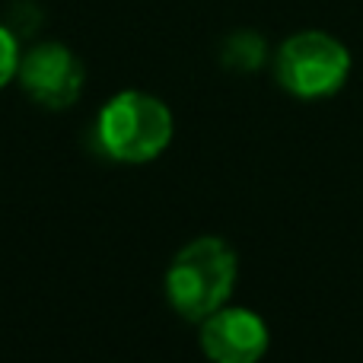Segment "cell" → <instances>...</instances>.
Wrapping results in <instances>:
<instances>
[{"instance_id":"cell-4","label":"cell","mask_w":363,"mask_h":363,"mask_svg":"<svg viewBox=\"0 0 363 363\" xmlns=\"http://www.w3.org/2000/svg\"><path fill=\"white\" fill-rule=\"evenodd\" d=\"M16 80L32 102L51 108V112H61L80 99L83 83H86V67L67 45L38 42L19 57Z\"/></svg>"},{"instance_id":"cell-7","label":"cell","mask_w":363,"mask_h":363,"mask_svg":"<svg viewBox=\"0 0 363 363\" xmlns=\"http://www.w3.org/2000/svg\"><path fill=\"white\" fill-rule=\"evenodd\" d=\"M19 57H23V51H19V35L6 23H0V89L16 80Z\"/></svg>"},{"instance_id":"cell-3","label":"cell","mask_w":363,"mask_h":363,"mask_svg":"<svg viewBox=\"0 0 363 363\" xmlns=\"http://www.w3.org/2000/svg\"><path fill=\"white\" fill-rule=\"evenodd\" d=\"M351 77V51L322 29H303L284 38L274 55V80L294 99L315 102L341 93Z\"/></svg>"},{"instance_id":"cell-5","label":"cell","mask_w":363,"mask_h":363,"mask_svg":"<svg viewBox=\"0 0 363 363\" xmlns=\"http://www.w3.org/2000/svg\"><path fill=\"white\" fill-rule=\"evenodd\" d=\"M198 345L211 363H258L268 354V322L245 306H220L198 322Z\"/></svg>"},{"instance_id":"cell-1","label":"cell","mask_w":363,"mask_h":363,"mask_svg":"<svg viewBox=\"0 0 363 363\" xmlns=\"http://www.w3.org/2000/svg\"><path fill=\"white\" fill-rule=\"evenodd\" d=\"M239 281V255L226 239L198 236L176 252L166 268V303L188 322H201L226 306Z\"/></svg>"},{"instance_id":"cell-2","label":"cell","mask_w":363,"mask_h":363,"mask_svg":"<svg viewBox=\"0 0 363 363\" xmlns=\"http://www.w3.org/2000/svg\"><path fill=\"white\" fill-rule=\"evenodd\" d=\"M176 134V118L163 99L140 89H121L102 106L96 140L108 160L128 166L153 163L163 157Z\"/></svg>"},{"instance_id":"cell-6","label":"cell","mask_w":363,"mask_h":363,"mask_svg":"<svg viewBox=\"0 0 363 363\" xmlns=\"http://www.w3.org/2000/svg\"><path fill=\"white\" fill-rule=\"evenodd\" d=\"M264 57H268V45H264V38L258 35V32H249V29L233 32L223 42V51H220L223 67L236 70V74H252V70H258L264 64Z\"/></svg>"}]
</instances>
